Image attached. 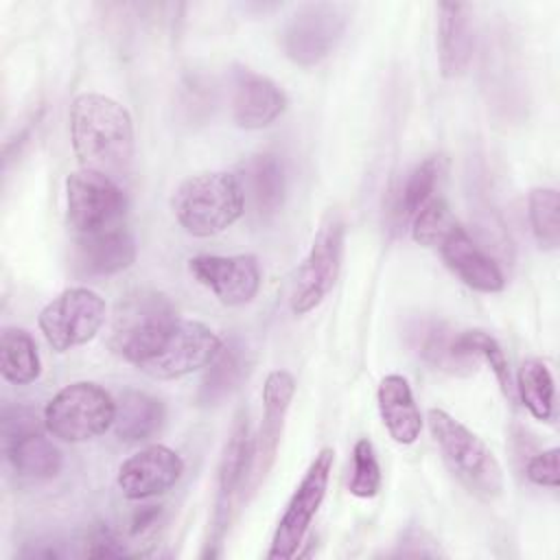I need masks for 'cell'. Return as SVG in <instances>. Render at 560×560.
<instances>
[{"mask_svg": "<svg viewBox=\"0 0 560 560\" xmlns=\"http://www.w3.org/2000/svg\"><path fill=\"white\" fill-rule=\"evenodd\" d=\"M70 140L81 168L103 173L118 184L133 164V122L125 105L85 92L70 105Z\"/></svg>", "mask_w": 560, "mask_h": 560, "instance_id": "obj_1", "label": "cell"}, {"mask_svg": "<svg viewBox=\"0 0 560 560\" xmlns=\"http://www.w3.org/2000/svg\"><path fill=\"white\" fill-rule=\"evenodd\" d=\"M429 431L457 481L477 499L494 501L505 490L503 468L490 446L442 409H429Z\"/></svg>", "mask_w": 560, "mask_h": 560, "instance_id": "obj_2", "label": "cell"}, {"mask_svg": "<svg viewBox=\"0 0 560 560\" xmlns=\"http://www.w3.org/2000/svg\"><path fill=\"white\" fill-rule=\"evenodd\" d=\"M171 210L177 223L192 236L221 234L245 210L241 182L225 171L190 175L175 188Z\"/></svg>", "mask_w": 560, "mask_h": 560, "instance_id": "obj_3", "label": "cell"}, {"mask_svg": "<svg viewBox=\"0 0 560 560\" xmlns=\"http://www.w3.org/2000/svg\"><path fill=\"white\" fill-rule=\"evenodd\" d=\"M221 346L219 335L206 324L177 317L164 326L131 363L153 378L168 381L206 368Z\"/></svg>", "mask_w": 560, "mask_h": 560, "instance_id": "obj_4", "label": "cell"}, {"mask_svg": "<svg viewBox=\"0 0 560 560\" xmlns=\"http://www.w3.org/2000/svg\"><path fill=\"white\" fill-rule=\"evenodd\" d=\"M116 400L96 383L77 381L59 389L44 409L46 431L61 442H88L114 424Z\"/></svg>", "mask_w": 560, "mask_h": 560, "instance_id": "obj_5", "label": "cell"}, {"mask_svg": "<svg viewBox=\"0 0 560 560\" xmlns=\"http://www.w3.org/2000/svg\"><path fill=\"white\" fill-rule=\"evenodd\" d=\"M348 26V13L335 2L300 4L284 22L280 42L284 55L304 68L326 59Z\"/></svg>", "mask_w": 560, "mask_h": 560, "instance_id": "obj_6", "label": "cell"}, {"mask_svg": "<svg viewBox=\"0 0 560 560\" xmlns=\"http://www.w3.org/2000/svg\"><path fill=\"white\" fill-rule=\"evenodd\" d=\"M343 238L346 225L337 212H330L322 221L313 245L295 273L291 291V311L295 315H304L319 306L335 287L341 271Z\"/></svg>", "mask_w": 560, "mask_h": 560, "instance_id": "obj_7", "label": "cell"}, {"mask_svg": "<svg viewBox=\"0 0 560 560\" xmlns=\"http://www.w3.org/2000/svg\"><path fill=\"white\" fill-rule=\"evenodd\" d=\"M105 322V300L88 289L72 287L52 298L37 317V326L57 352L83 346L96 337Z\"/></svg>", "mask_w": 560, "mask_h": 560, "instance_id": "obj_8", "label": "cell"}, {"mask_svg": "<svg viewBox=\"0 0 560 560\" xmlns=\"http://www.w3.org/2000/svg\"><path fill=\"white\" fill-rule=\"evenodd\" d=\"M335 464V451L324 446L311 466L306 468L302 481L298 483L295 492L291 494L271 538V547L267 558L269 560H287L293 558L326 497L330 470Z\"/></svg>", "mask_w": 560, "mask_h": 560, "instance_id": "obj_9", "label": "cell"}, {"mask_svg": "<svg viewBox=\"0 0 560 560\" xmlns=\"http://www.w3.org/2000/svg\"><path fill=\"white\" fill-rule=\"evenodd\" d=\"M66 208L74 232L92 234L120 225L127 197L116 179L90 168H79L66 179Z\"/></svg>", "mask_w": 560, "mask_h": 560, "instance_id": "obj_10", "label": "cell"}, {"mask_svg": "<svg viewBox=\"0 0 560 560\" xmlns=\"http://www.w3.org/2000/svg\"><path fill=\"white\" fill-rule=\"evenodd\" d=\"M173 319H177V311L164 293L151 289H136L127 293L118 302L114 315V352L131 363L133 357Z\"/></svg>", "mask_w": 560, "mask_h": 560, "instance_id": "obj_11", "label": "cell"}, {"mask_svg": "<svg viewBox=\"0 0 560 560\" xmlns=\"http://www.w3.org/2000/svg\"><path fill=\"white\" fill-rule=\"evenodd\" d=\"M188 271L225 306H243L260 289V265L252 254L195 256L188 260Z\"/></svg>", "mask_w": 560, "mask_h": 560, "instance_id": "obj_12", "label": "cell"}, {"mask_svg": "<svg viewBox=\"0 0 560 560\" xmlns=\"http://www.w3.org/2000/svg\"><path fill=\"white\" fill-rule=\"evenodd\" d=\"M184 472L182 457L164 446L151 444L127 457L118 468V490L125 499L142 501L171 490Z\"/></svg>", "mask_w": 560, "mask_h": 560, "instance_id": "obj_13", "label": "cell"}, {"mask_svg": "<svg viewBox=\"0 0 560 560\" xmlns=\"http://www.w3.org/2000/svg\"><path fill=\"white\" fill-rule=\"evenodd\" d=\"M295 394V378L287 370L269 372L262 385V422L254 442L252 488H256L276 462L284 418Z\"/></svg>", "mask_w": 560, "mask_h": 560, "instance_id": "obj_14", "label": "cell"}, {"mask_svg": "<svg viewBox=\"0 0 560 560\" xmlns=\"http://www.w3.org/2000/svg\"><path fill=\"white\" fill-rule=\"evenodd\" d=\"M252 464H254V440L249 435L247 413L238 411L217 468V499H214L217 536L225 529L230 521V508L236 492L243 490V486L252 477Z\"/></svg>", "mask_w": 560, "mask_h": 560, "instance_id": "obj_15", "label": "cell"}, {"mask_svg": "<svg viewBox=\"0 0 560 560\" xmlns=\"http://www.w3.org/2000/svg\"><path fill=\"white\" fill-rule=\"evenodd\" d=\"M287 109V94L269 77L249 68L232 74V118L241 129L269 127Z\"/></svg>", "mask_w": 560, "mask_h": 560, "instance_id": "obj_16", "label": "cell"}, {"mask_svg": "<svg viewBox=\"0 0 560 560\" xmlns=\"http://www.w3.org/2000/svg\"><path fill=\"white\" fill-rule=\"evenodd\" d=\"M446 267L470 289L481 293H499L505 287V276L497 260L472 241V236L457 223L435 247Z\"/></svg>", "mask_w": 560, "mask_h": 560, "instance_id": "obj_17", "label": "cell"}, {"mask_svg": "<svg viewBox=\"0 0 560 560\" xmlns=\"http://www.w3.org/2000/svg\"><path fill=\"white\" fill-rule=\"evenodd\" d=\"M136 260V241L122 225L105 228L92 234H77L74 267L81 276H114Z\"/></svg>", "mask_w": 560, "mask_h": 560, "instance_id": "obj_18", "label": "cell"}, {"mask_svg": "<svg viewBox=\"0 0 560 560\" xmlns=\"http://www.w3.org/2000/svg\"><path fill=\"white\" fill-rule=\"evenodd\" d=\"M438 61L446 79L466 74L475 50L472 7L464 2L438 4Z\"/></svg>", "mask_w": 560, "mask_h": 560, "instance_id": "obj_19", "label": "cell"}, {"mask_svg": "<svg viewBox=\"0 0 560 560\" xmlns=\"http://www.w3.org/2000/svg\"><path fill=\"white\" fill-rule=\"evenodd\" d=\"M455 330L433 317H416L405 326L407 346L422 359L427 365L453 374V376H468L475 370L470 357H462L455 350Z\"/></svg>", "mask_w": 560, "mask_h": 560, "instance_id": "obj_20", "label": "cell"}, {"mask_svg": "<svg viewBox=\"0 0 560 560\" xmlns=\"http://www.w3.org/2000/svg\"><path fill=\"white\" fill-rule=\"evenodd\" d=\"M241 171L243 175L238 182L252 214L258 219L273 217L280 210L287 192L282 162L273 153H256L243 164Z\"/></svg>", "mask_w": 560, "mask_h": 560, "instance_id": "obj_21", "label": "cell"}, {"mask_svg": "<svg viewBox=\"0 0 560 560\" xmlns=\"http://www.w3.org/2000/svg\"><path fill=\"white\" fill-rule=\"evenodd\" d=\"M378 413L389 433V438L398 444H413L420 438L422 416L413 400V392L405 376L387 374L378 383L376 392Z\"/></svg>", "mask_w": 560, "mask_h": 560, "instance_id": "obj_22", "label": "cell"}, {"mask_svg": "<svg viewBox=\"0 0 560 560\" xmlns=\"http://www.w3.org/2000/svg\"><path fill=\"white\" fill-rule=\"evenodd\" d=\"M206 374L201 378L199 392H197V402L201 407H214L228 396H232L243 378L247 376L249 370V359L247 350L238 339H230L217 357L206 365Z\"/></svg>", "mask_w": 560, "mask_h": 560, "instance_id": "obj_23", "label": "cell"}, {"mask_svg": "<svg viewBox=\"0 0 560 560\" xmlns=\"http://www.w3.org/2000/svg\"><path fill=\"white\" fill-rule=\"evenodd\" d=\"M164 422V405L138 389H125L116 400L114 431L122 442H144L160 431Z\"/></svg>", "mask_w": 560, "mask_h": 560, "instance_id": "obj_24", "label": "cell"}, {"mask_svg": "<svg viewBox=\"0 0 560 560\" xmlns=\"http://www.w3.org/2000/svg\"><path fill=\"white\" fill-rule=\"evenodd\" d=\"M13 470L28 479H50L61 470V451L39 431L2 440Z\"/></svg>", "mask_w": 560, "mask_h": 560, "instance_id": "obj_25", "label": "cell"}, {"mask_svg": "<svg viewBox=\"0 0 560 560\" xmlns=\"http://www.w3.org/2000/svg\"><path fill=\"white\" fill-rule=\"evenodd\" d=\"M0 372L13 385L33 383L42 372V361L33 337L18 326H7L0 335Z\"/></svg>", "mask_w": 560, "mask_h": 560, "instance_id": "obj_26", "label": "cell"}, {"mask_svg": "<svg viewBox=\"0 0 560 560\" xmlns=\"http://www.w3.org/2000/svg\"><path fill=\"white\" fill-rule=\"evenodd\" d=\"M514 389H518V396L527 411L540 420H551L553 413V376L545 361L540 359H525L518 368V378Z\"/></svg>", "mask_w": 560, "mask_h": 560, "instance_id": "obj_27", "label": "cell"}, {"mask_svg": "<svg viewBox=\"0 0 560 560\" xmlns=\"http://www.w3.org/2000/svg\"><path fill=\"white\" fill-rule=\"evenodd\" d=\"M455 350L462 354V357H481L490 370L494 372L497 376V383L501 387V392L514 400V383H512V374H510V368H508V359L501 350V346L497 343V339L492 335H488L486 330H464V332H457L455 335Z\"/></svg>", "mask_w": 560, "mask_h": 560, "instance_id": "obj_28", "label": "cell"}, {"mask_svg": "<svg viewBox=\"0 0 560 560\" xmlns=\"http://www.w3.org/2000/svg\"><path fill=\"white\" fill-rule=\"evenodd\" d=\"M442 175V160L431 155L422 160L405 179L398 195V214L400 219H413L433 197L435 186Z\"/></svg>", "mask_w": 560, "mask_h": 560, "instance_id": "obj_29", "label": "cell"}, {"mask_svg": "<svg viewBox=\"0 0 560 560\" xmlns=\"http://www.w3.org/2000/svg\"><path fill=\"white\" fill-rule=\"evenodd\" d=\"M560 197L551 186H536L527 197V217L534 238L545 249H556L560 243Z\"/></svg>", "mask_w": 560, "mask_h": 560, "instance_id": "obj_30", "label": "cell"}, {"mask_svg": "<svg viewBox=\"0 0 560 560\" xmlns=\"http://www.w3.org/2000/svg\"><path fill=\"white\" fill-rule=\"evenodd\" d=\"M381 488V466L374 444L368 438L357 440L352 448V470L348 479V492L359 499L376 497Z\"/></svg>", "mask_w": 560, "mask_h": 560, "instance_id": "obj_31", "label": "cell"}, {"mask_svg": "<svg viewBox=\"0 0 560 560\" xmlns=\"http://www.w3.org/2000/svg\"><path fill=\"white\" fill-rule=\"evenodd\" d=\"M457 225L451 208L444 199L433 197L413 219H411V234L416 243L424 247H438L440 241Z\"/></svg>", "mask_w": 560, "mask_h": 560, "instance_id": "obj_32", "label": "cell"}, {"mask_svg": "<svg viewBox=\"0 0 560 560\" xmlns=\"http://www.w3.org/2000/svg\"><path fill=\"white\" fill-rule=\"evenodd\" d=\"M127 547L118 538V534L107 523H96L88 532L85 538V556L88 558H120L127 556Z\"/></svg>", "mask_w": 560, "mask_h": 560, "instance_id": "obj_33", "label": "cell"}, {"mask_svg": "<svg viewBox=\"0 0 560 560\" xmlns=\"http://www.w3.org/2000/svg\"><path fill=\"white\" fill-rule=\"evenodd\" d=\"M527 479L536 486H547L556 488L560 483V472H558V448L551 446L547 451H540L527 462Z\"/></svg>", "mask_w": 560, "mask_h": 560, "instance_id": "obj_34", "label": "cell"}, {"mask_svg": "<svg viewBox=\"0 0 560 560\" xmlns=\"http://www.w3.org/2000/svg\"><path fill=\"white\" fill-rule=\"evenodd\" d=\"M396 556H411V558H435V556H444L438 547V542L422 529H409L405 532L400 547L396 549Z\"/></svg>", "mask_w": 560, "mask_h": 560, "instance_id": "obj_35", "label": "cell"}, {"mask_svg": "<svg viewBox=\"0 0 560 560\" xmlns=\"http://www.w3.org/2000/svg\"><path fill=\"white\" fill-rule=\"evenodd\" d=\"M160 518V508L158 505H144L140 508L133 518H131V534H142L151 529Z\"/></svg>", "mask_w": 560, "mask_h": 560, "instance_id": "obj_36", "label": "cell"}, {"mask_svg": "<svg viewBox=\"0 0 560 560\" xmlns=\"http://www.w3.org/2000/svg\"><path fill=\"white\" fill-rule=\"evenodd\" d=\"M24 558H63V556H68V551L61 547V542H57V540H46V542H33V549H26L24 553H22Z\"/></svg>", "mask_w": 560, "mask_h": 560, "instance_id": "obj_37", "label": "cell"}]
</instances>
